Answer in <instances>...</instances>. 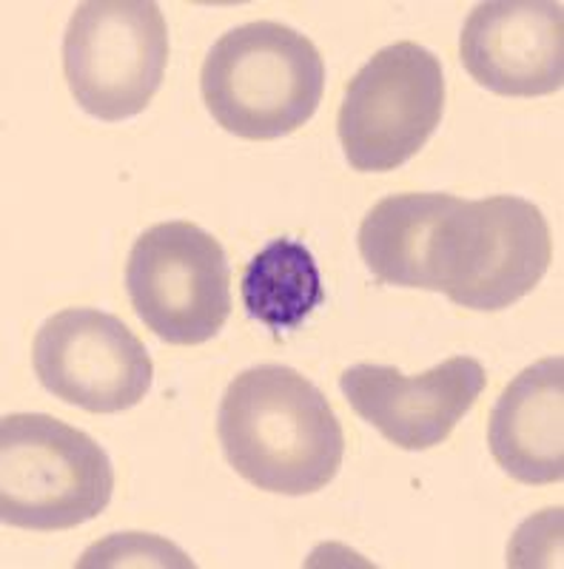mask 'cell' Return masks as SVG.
Instances as JSON below:
<instances>
[{
  "mask_svg": "<svg viewBox=\"0 0 564 569\" xmlns=\"http://www.w3.org/2000/svg\"><path fill=\"white\" fill-rule=\"evenodd\" d=\"M222 453L248 485L311 496L343 467L345 433L323 390L286 365L234 376L217 413Z\"/></svg>",
  "mask_w": 564,
  "mask_h": 569,
  "instance_id": "cell-1",
  "label": "cell"
},
{
  "mask_svg": "<svg viewBox=\"0 0 564 569\" xmlns=\"http://www.w3.org/2000/svg\"><path fill=\"white\" fill-rule=\"evenodd\" d=\"M551 259V226L533 202L451 194L425 240L419 291L445 293L467 311H505L542 282Z\"/></svg>",
  "mask_w": 564,
  "mask_h": 569,
  "instance_id": "cell-2",
  "label": "cell"
},
{
  "mask_svg": "<svg viewBox=\"0 0 564 569\" xmlns=\"http://www.w3.org/2000/svg\"><path fill=\"white\" fill-rule=\"evenodd\" d=\"M208 114L243 140H279L303 129L323 103L325 63L308 34L254 20L222 34L202 60Z\"/></svg>",
  "mask_w": 564,
  "mask_h": 569,
  "instance_id": "cell-3",
  "label": "cell"
},
{
  "mask_svg": "<svg viewBox=\"0 0 564 569\" xmlns=\"http://www.w3.org/2000/svg\"><path fill=\"white\" fill-rule=\"evenodd\" d=\"M115 470L98 441L46 413L0 421V518L34 532L72 530L109 507Z\"/></svg>",
  "mask_w": 564,
  "mask_h": 569,
  "instance_id": "cell-4",
  "label": "cell"
},
{
  "mask_svg": "<svg viewBox=\"0 0 564 569\" xmlns=\"http://www.w3.org/2000/svg\"><path fill=\"white\" fill-rule=\"evenodd\" d=\"M169 66V27L151 0H86L63 38V74L86 114L120 123L149 109Z\"/></svg>",
  "mask_w": 564,
  "mask_h": 569,
  "instance_id": "cell-5",
  "label": "cell"
},
{
  "mask_svg": "<svg viewBox=\"0 0 564 569\" xmlns=\"http://www.w3.org/2000/svg\"><path fill=\"white\" fill-rule=\"evenodd\" d=\"M445 114V71L431 49L399 40L345 89L337 131L354 171H394L419 154Z\"/></svg>",
  "mask_w": 564,
  "mask_h": 569,
  "instance_id": "cell-6",
  "label": "cell"
},
{
  "mask_svg": "<svg viewBox=\"0 0 564 569\" xmlns=\"http://www.w3.org/2000/svg\"><path fill=\"white\" fill-rule=\"evenodd\" d=\"M140 322L169 345H202L231 317V268L220 242L186 220L146 228L126 262Z\"/></svg>",
  "mask_w": 564,
  "mask_h": 569,
  "instance_id": "cell-7",
  "label": "cell"
},
{
  "mask_svg": "<svg viewBox=\"0 0 564 569\" xmlns=\"http://www.w3.org/2000/svg\"><path fill=\"white\" fill-rule=\"evenodd\" d=\"M32 365L55 399L89 413H123L149 396L155 365L135 330L98 308H66L40 325Z\"/></svg>",
  "mask_w": 564,
  "mask_h": 569,
  "instance_id": "cell-8",
  "label": "cell"
},
{
  "mask_svg": "<svg viewBox=\"0 0 564 569\" xmlns=\"http://www.w3.org/2000/svg\"><path fill=\"white\" fill-rule=\"evenodd\" d=\"M485 385V368L474 356H451L419 376L370 362L354 365L339 376V388L359 419L399 450L442 445L474 410Z\"/></svg>",
  "mask_w": 564,
  "mask_h": 569,
  "instance_id": "cell-9",
  "label": "cell"
},
{
  "mask_svg": "<svg viewBox=\"0 0 564 569\" xmlns=\"http://www.w3.org/2000/svg\"><path fill=\"white\" fill-rule=\"evenodd\" d=\"M459 58L482 89L542 98L564 86V9L551 0L479 3L459 34Z\"/></svg>",
  "mask_w": 564,
  "mask_h": 569,
  "instance_id": "cell-10",
  "label": "cell"
},
{
  "mask_svg": "<svg viewBox=\"0 0 564 569\" xmlns=\"http://www.w3.org/2000/svg\"><path fill=\"white\" fill-rule=\"evenodd\" d=\"M564 359L547 356L522 370L493 405V461L522 485L564 479Z\"/></svg>",
  "mask_w": 564,
  "mask_h": 569,
  "instance_id": "cell-11",
  "label": "cell"
},
{
  "mask_svg": "<svg viewBox=\"0 0 564 569\" xmlns=\"http://www.w3.org/2000/svg\"><path fill=\"white\" fill-rule=\"evenodd\" d=\"M248 317L274 333L297 330L325 299L317 259L303 242L274 240L251 259L240 279Z\"/></svg>",
  "mask_w": 564,
  "mask_h": 569,
  "instance_id": "cell-12",
  "label": "cell"
},
{
  "mask_svg": "<svg viewBox=\"0 0 564 569\" xmlns=\"http://www.w3.org/2000/svg\"><path fill=\"white\" fill-rule=\"evenodd\" d=\"M120 563H157V567H195L177 547L166 543L157 536H144V532H126V536H111L109 541L95 543L83 556L78 567H120Z\"/></svg>",
  "mask_w": 564,
  "mask_h": 569,
  "instance_id": "cell-13",
  "label": "cell"
}]
</instances>
